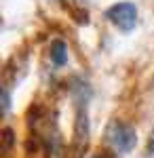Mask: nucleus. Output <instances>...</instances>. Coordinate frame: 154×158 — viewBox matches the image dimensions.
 I'll use <instances>...</instances> for the list:
<instances>
[{
    "label": "nucleus",
    "instance_id": "f257e3e1",
    "mask_svg": "<svg viewBox=\"0 0 154 158\" xmlns=\"http://www.w3.org/2000/svg\"><path fill=\"white\" fill-rule=\"evenodd\" d=\"M108 137H110V143L116 148L118 152H129L133 150L135 141H137V133L135 129L127 124V122H120V120H114L108 129Z\"/></svg>",
    "mask_w": 154,
    "mask_h": 158
},
{
    "label": "nucleus",
    "instance_id": "39448f33",
    "mask_svg": "<svg viewBox=\"0 0 154 158\" xmlns=\"http://www.w3.org/2000/svg\"><path fill=\"white\" fill-rule=\"evenodd\" d=\"M148 154L154 156V129H152V133H150V139H148Z\"/></svg>",
    "mask_w": 154,
    "mask_h": 158
},
{
    "label": "nucleus",
    "instance_id": "7ed1b4c3",
    "mask_svg": "<svg viewBox=\"0 0 154 158\" xmlns=\"http://www.w3.org/2000/svg\"><path fill=\"white\" fill-rule=\"evenodd\" d=\"M51 61L55 65H63L68 61V49H66V44L61 40H55L51 44Z\"/></svg>",
    "mask_w": 154,
    "mask_h": 158
},
{
    "label": "nucleus",
    "instance_id": "f03ea898",
    "mask_svg": "<svg viewBox=\"0 0 154 158\" xmlns=\"http://www.w3.org/2000/svg\"><path fill=\"white\" fill-rule=\"evenodd\" d=\"M106 17L122 32H131L137 23V9L133 2H118L114 6H110Z\"/></svg>",
    "mask_w": 154,
    "mask_h": 158
},
{
    "label": "nucleus",
    "instance_id": "20e7f679",
    "mask_svg": "<svg viewBox=\"0 0 154 158\" xmlns=\"http://www.w3.org/2000/svg\"><path fill=\"white\" fill-rule=\"evenodd\" d=\"M9 106H11V97H9V91H6V89H2V110L6 112V110H9Z\"/></svg>",
    "mask_w": 154,
    "mask_h": 158
}]
</instances>
